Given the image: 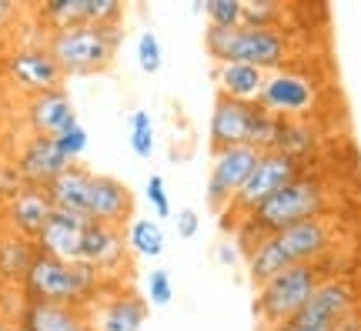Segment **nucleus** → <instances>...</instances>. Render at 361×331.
I'll return each mask as SVG.
<instances>
[{"instance_id":"obj_1","label":"nucleus","mask_w":361,"mask_h":331,"mask_svg":"<svg viewBox=\"0 0 361 331\" xmlns=\"http://www.w3.org/2000/svg\"><path fill=\"white\" fill-rule=\"evenodd\" d=\"M324 207H328V188H324V181L311 178L308 171H305L298 181H291L278 194H271L268 201H261L251 215H245L234 224V231H231L234 244L247 258L264 238H274V234L295 228L301 221L322 217Z\"/></svg>"},{"instance_id":"obj_2","label":"nucleus","mask_w":361,"mask_h":331,"mask_svg":"<svg viewBox=\"0 0 361 331\" xmlns=\"http://www.w3.org/2000/svg\"><path fill=\"white\" fill-rule=\"evenodd\" d=\"M104 284H107V278L87 261H61V258L37 251L20 288H24V301L71 305L90 311V305L101 298Z\"/></svg>"},{"instance_id":"obj_3","label":"nucleus","mask_w":361,"mask_h":331,"mask_svg":"<svg viewBox=\"0 0 361 331\" xmlns=\"http://www.w3.org/2000/svg\"><path fill=\"white\" fill-rule=\"evenodd\" d=\"M121 47V27H67V30H51L47 51L61 64L64 77H87L101 74L114 64V54Z\"/></svg>"},{"instance_id":"obj_4","label":"nucleus","mask_w":361,"mask_h":331,"mask_svg":"<svg viewBox=\"0 0 361 331\" xmlns=\"http://www.w3.org/2000/svg\"><path fill=\"white\" fill-rule=\"evenodd\" d=\"M324 261H328V258L311 261V265L284 267L278 278H271L264 288H258L255 311H258V318L264 321V328L281 325V321H288L291 315H298V311L305 308V301L318 291V284L328 281V275H324Z\"/></svg>"},{"instance_id":"obj_5","label":"nucleus","mask_w":361,"mask_h":331,"mask_svg":"<svg viewBox=\"0 0 361 331\" xmlns=\"http://www.w3.org/2000/svg\"><path fill=\"white\" fill-rule=\"evenodd\" d=\"M305 174V161H295V157H288L281 151H264L258 157V164L251 171V178L245 181V188L234 194V201L221 211V224L224 231L241 221L245 215H251L261 201H268L271 194H278L281 188H288L291 181H298Z\"/></svg>"},{"instance_id":"obj_6","label":"nucleus","mask_w":361,"mask_h":331,"mask_svg":"<svg viewBox=\"0 0 361 331\" xmlns=\"http://www.w3.org/2000/svg\"><path fill=\"white\" fill-rule=\"evenodd\" d=\"M358 305H361V288L355 281L328 278L305 301V308L298 315H291L288 321H281V325H288V328H295V331H331V325L341 315H348L351 308H358Z\"/></svg>"},{"instance_id":"obj_7","label":"nucleus","mask_w":361,"mask_h":331,"mask_svg":"<svg viewBox=\"0 0 361 331\" xmlns=\"http://www.w3.org/2000/svg\"><path fill=\"white\" fill-rule=\"evenodd\" d=\"M258 104L274 117L284 121H305L318 104V88L308 74H298V71H274L264 77V90H261Z\"/></svg>"},{"instance_id":"obj_8","label":"nucleus","mask_w":361,"mask_h":331,"mask_svg":"<svg viewBox=\"0 0 361 331\" xmlns=\"http://www.w3.org/2000/svg\"><path fill=\"white\" fill-rule=\"evenodd\" d=\"M4 71L11 77V84L17 90H24L27 97L44 94V90L64 88V71L54 61V54L47 51V44H24L13 47L4 61Z\"/></svg>"},{"instance_id":"obj_9","label":"nucleus","mask_w":361,"mask_h":331,"mask_svg":"<svg viewBox=\"0 0 361 331\" xmlns=\"http://www.w3.org/2000/svg\"><path fill=\"white\" fill-rule=\"evenodd\" d=\"M291 57V37L284 30H274V27H238L231 34V54H228V64L238 61V64H251L264 71V74H274L281 71Z\"/></svg>"},{"instance_id":"obj_10","label":"nucleus","mask_w":361,"mask_h":331,"mask_svg":"<svg viewBox=\"0 0 361 331\" xmlns=\"http://www.w3.org/2000/svg\"><path fill=\"white\" fill-rule=\"evenodd\" d=\"M261 151L255 148H228V151H214L211 161V174H207L204 198L214 211H224L234 201V194L245 188V181L251 178V171L258 164Z\"/></svg>"},{"instance_id":"obj_11","label":"nucleus","mask_w":361,"mask_h":331,"mask_svg":"<svg viewBox=\"0 0 361 331\" xmlns=\"http://www.w3.org/2000/svg\"><path fill=\"white\" fill-rule=\"evenodd\" d=\"M255 117H258V104H245V101H231V97H221L214 101L211 111V151H228V148H251V128H255Z\"/></svg>"},{"instance_id":"obj_12","label":"nucleus","mask_w":361,"mask_h":331,"mask_svg":"<svg viewBox=\"0 0 361 331\" xmlns=\"http://www.w3.org/2000/svg\"><path fill=\"white\" fill-rule=\"evenodd\" d=\"M13 164L24 174L27 184L47 188L54 178H61L67 167H71V161L61 154V148H57V140L51 134H27L20 140L17 154H13Z\"/></svg>"},{"instance_id":"obj_13","label":"nucleus","mask_w":361,"mask_h":331,"mask_svg":"<svg viewBox=\"0 0 361 331\" xmlns=\"http://www.w3.org/2000/svg\"><path fill=\"white\" fill-rule=\"evenodd\" d=\"M278 248L284 251V258L291 265H311V261H322V258L331 255L335 248V224L331 217H311V221H301L295 228L274 234Z\"/></svg>"},{"instance_id":"obj_14","label":"nucleus","mask_w":361,"mask_h":331,"mask_svg":"<svg viewBox=\"0 0 361 331\" xmlns=\"http://www.w3.org/2000/svg\"><path fill=\"white\" fill-rule=\"evenodd\" d=\"M128 234L124 228H111L101 221H87L84 224V238H80V261H87L101 271L104 278L117 275L121 267H128Z\"/></svg>"},{"instance_id":"obj_15","label":"nucleus","mask_w":361,"mask_h":331,"mask_svg":"<svg viewBox=\"0 0 361 331\" xmlns=\"http://www.w3.org/2000/svg\"><path fill=\"white\" fill-rule=\"evenodd\" d=\"M87 217L101 221L111 228H124L134 221V194L124 181L111 174H94L90 178V198H87Z\"/></svg>"},{"instance_id":"obj_16","label":"nucleus","mask_w":361,"mask_h":331,"mask_svg":"<svg viewBox=\"0 0 361 331\" xmlns=\"http://www.w3.org/2000/svg\"><path fill=\"white\" fill-rule=\"evenodd\" d=\"M24 121L30 134H61L67 124L78 121V111H74V101L64 88L44 90V94H34V97H24Z\"/></svg>"},{"instance_id":"obj_17","label":"nucleus","mask_w":361,"mask_h":331,"mask_svg":"<svg viewBox=\"0 0 361 331\" xmlns=\"http://www.w3.org/2000/svg\"><path fill=\"white\" fill-rule=\"evenodd\" d=\"M51 215H54V204L47 198V191L34 188V184H27L13 201L4 204V224L11 228V234L27 238V241H37V234L44 231Z\"/></svg>"},{"instance_id":"obj_18","label":"nucleus","mask_w":361,"mask_h":331,"mask_svg":"<svg viewBox=\"0 0 361 331\" xmlns=\"http://www.w3.org/2000/svg\"><path fill=\"white\" fill-rule=\"evenodd\" d=\"M90 321H94V331H141L147 321V298L130 288L107 294L90 311Z\"/></svg>"},{"instance_id":"obj_19","label":"nucleus","mask_w":361,"mask_h":331,"mask_svg":"<svg viewBox=\"0 0 361 331\" xmlns=\"http://www.w3.org/2000/svg\"><path fill=\"white\" fill-rule=\"evenodd\" d=\"M17 325L27 331H94L90 311L71 305H44V301H24L17 311Z\"/></svg>"},{"instance_id":"obj_20","label":"nucleus","mask_w":361,"mask_h":331,"mask_svg":"<svg viewBox=\"0 0 361 331\" xmlns=\"http://www.w3.org/2000/svg\"><path fill=\"white\" fill-rule=\"evenodd\" d=\"M84 224L87 217L67 215V211H54L47 217L44 231L37 234V251L40 255L61 258V261H80V238H84Z\"/></svg>"},{"instance_id":"obj_21","label":"nucleus","mask_w":361,"mask_h":331,"mask_svg":"<svg viewBox=\"0 0 361 331\" xmlns=\"http://www.w3.org/2000/svg\"><path fill=\"white\" fill-rule=\"evenodd\" d=\"M90 178H94V171H87L84 164H71L61 174V178H54L44 191L51 198L54 211H67V215H80L87 217V198H90ZM90 221V217H87Z\"/></svg>"},{"instance_id":"obj_22","label":"nucleus","mask_w":361,"mask_h":331,"mask_svg":"<svg viewBox=\"0 0 361 331\" xmlns=\"http://www.w3.org/2000/svg\"><path fill=\"white\" fill-rule=\"evenodd\" d=\"M264 71L251 64H214V80H218V94L221 97H231V101H245V104H258L261 90H264Z\"/></svg>"},{"instance_id":"obj_23","label":"nucleus","mask_w":361,"mask_h":331,"mask_svg":"<svg viewBox=\"0 0 361 331\" xmlns=\"http://www.w3.org/2000/svg\"><path fill=\"white\" fill-rule=\"evenodd\" d=\"M34 255H37V244L34 241L17 238V234H0V278L24 284Z\"/></svg>"},{"instance_id":"obj_24","label":"nucleus","mask_w":361,"mask_h":331,"mask_svg":"<svg viewBox=\"0 0 361 331\" xmlns=\"http://www.w3.org/2000/svg\"><path fill=\"white\" fill-rule=\"evenodd\" d=\"M247 261V278H251V284L255 288H264L271 278H278L284 267H291V261L284 258V251L278 248V241L274 238H264V241L251 251V255L245 258Z\"/></svg>"},{"instance_id":"obj_25","label":"nucleus","mask_w":361,"mask_h":331,"mask_svg":"<svg viewBox=\"0 0 361 331\" xmlns=\"http://www.w3.org/2000/svg\"><path fill=\"white\" fill-rule=\"evenodd\" d=\"M314 144H318V134H314V128H311L308 121H284L281 117L274 151L288 154V157H295V161H305V157H311Z\"/></svg>"},{"instance_id":"obj_26","label":"nucleus","mask_w":361,"mask_h":331,"mask_svg":"<svg viewBox=\"0 0 361 331\" xmlns=\"http://www.w3.org/2000/svg\"><path fill=\"white\" fill-rule=\"evenodd\" d=\"M124 234H128V248L134 255L161 258V251H164V231H161V224L151 221V217H134Z\"/></svg>"},{"instance_id":"obj_27","label":"nucleus","mask_w":361,"mask_h":331,"mask_svg":"<svg viewBox=\"0 0 361 331\" xmlns=\"http://www.w3.org/2000/svg\"><path fill=\"white\" fill-rule=\"evenodd\" d=\"M37 13L54 27V30H67V27L84 24V0H44Z\"/></svg>"},{"instance_id":"obj_28","label":"nucleus","mask_w":361,"mask_h":331,"mask_svg":"<svg viewBox=\"0 0 361 331\" xmlns=\"http://www.w3.org/2000/svg\"><path fill=\"white\" fill-rule=\"evenodd\" d=\"M284 17H288V7L278 4V0H247L241 27H264V30L274 27V30H281Z\"/></svg>"},{"instance_id":"obj_29","label":"nucleus","mask_w":361,"mask_h":331,"mask_svg":"<svg viewBox=\"0 0 361 331\" xmlns=\"http://www.w3.org/2000/svg\"><path fill=\"white\" fill-rule=\"evenodd\" d=\"M204 17H207V27L238 30V27H241V17H245V0H207Z\"/></svg>"},{"instance_id":"obj_30","label":"nucleus","mask_w":361,"mask_h":331,"mask_svg":"<svg viewBox=\"0 0 361 331\" xmlns=\"http://www.w3.org/2000/svg\"><path fill=\"white\" fill-rule=\"evenodd\" d=\"M128 128H130V151L137 157H151L154 154V121L147 111H134L128 117Z\"/></svg>"},{"instance_id":"obj_31","label":"nucleus","mask_w":361,"mask_h":331,"mask_svg":"<svg viewBox=\"0 0 361 331\" xmlns=\"http://www.w3.org/2000/svg\"><path fill=\"white\" fill-rule=\"evenodd\" d=\"M124 4L121 0H84V24L94 27H121Z\"/></svg>"},{"instance_id":"obj_32","label":"nucleus","mask_w":361,"mask_h":331,"mask_svg":"<svg viewBox=\"0 0 361 331\" xmlns=\"http://www.w3.org/2000/svg\"><path fill=\"white\" fill-rule=\"evenodd\" d=\"M54 140H57V148H61V154H64L67 161L78 164V157H84V151H87V128L80 121H74L61 134H54Z\"/></svg>"},{"instance_id":"obj_33","label":"nucleus","mask_w":361,"mask_h":331,"mask_svg":"<svg viewBox=\"0 0 361 331\" xmlns=\"http://www.w3.org/2000/svg\"><path fill=\"white\" fill-rule=\"evenodd\" d=\"M137 64H141L144 74H157L161 64H164V54H161V40H157L154 30H144L137 37Z\"/></svg>"},{"instance_id":"obj_34","label":"nucleus","mask_w":361,"mask_h":331,"mask_svg":"<svg viewBox=\"0 0 361 331\" xmlns=\"http://www.w3.org/2000/svg\"><path fill=\"white\" fill-rule=\"evenodd\" d=\"M24 188H27V181H24V174L17 171V164H13L11 157H0V204L13 201Z\"/></svg>"},{"instance_id":"obj_35","label":"nucleus","mask_w":361,"mask_h":331,"mask_svg":"<svg viewBox=\"0 0 361 331\" xmlns=\"http://www.w3.org/2000/svg\"><path fill=\"white\" fill-rule=\"evenodd\" d=\"M171 298H174V284H171V275L164 271V267H154V271L147 275V305L164 308V305H171Z\"/></svg>"},{"instance_id":"obj_36","label":"nucleus","mask_w":361,"mask_h":331,"mask_svg":"<svg viewBox=\"0 0 361 331\" xmlns=\"http://www.w3.org/2000/svg\"><path fill=\"white\" fill-rule=\"evenodd\" d=\"M144 198L151 201L157 217H171V201H168V188H164V178L161 174H151L147 178V188H144Z\"/></svg>"},{"instance_id":"obj_37","label":"nucleus","mask_w":361,"mask_h":331,"mask_svg":"<svg viewBox=\"0 0 361 331\" xmlns=\"http://www.w3.org/2000/svg\"><path fill=\"white\" fill-rule=\"evenodd\" d=\"M174 228H178L180 238H194V234H197V228H201V217H197V211H194V207H184V211H178V215H174Z\"/></svg>"},{"instance_id":"obj_38","label":"nucleus","mask_w":361,"mask_h":331,"mask_svg":"<svg viewBox=\"0 0 361 331\" xmlns=\"http://www.w3.org/2000/svg\"><path fill=\"white\" fill-rule=\"evenodd\" d=\"M214 258H218L224 267H234L238 265V258H241V251H238V244L234 241H218L214 244Z\"/></svg>"},{"instance_id":"obj_39","label":"nucleus","mask_w":361,"mask_h":331,"mask_svg":"<svg viewBox=\"0 0 361 331\" xmlns=\"http://www.w3.org/2000/svg\"><path fill=\"white\" fill-rule=\"evenodd\" d=\"M331 331H361V305L351 308L348 315H341V318L331 325Z\"/></svg>"},{"instance_id":"obj_40","label":"nucleus","mask_w":361,"mask_h":331,"mask_svg":"<svg viewBox=\"0 0 361 331\" xmlns=\"http://www.w3.org/2000/svg\"><path fill=\"white\" fill-rule=\"evenodd\" d=\"M0 331H11V325H7V321H0Z\"/></svg>"},{"instance_id":"obj_41","label":"nucleus","mask_w":361,"mask_h":331,"mask_svg":"<svg viewBox=\"0 0 361 331\" xmlns=\"http://www.w3.org/2000/svg\"><path fill=\"white\" fill-rule=\"evenodd\" d=\"M11 331H27V328H20V325H11Z\"/></svg>"}]
</instances>
